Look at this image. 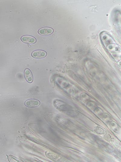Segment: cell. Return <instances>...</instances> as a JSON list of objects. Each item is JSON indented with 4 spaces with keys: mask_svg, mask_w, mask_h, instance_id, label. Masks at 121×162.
Segmentation results:
<instances>
[{
    "mask_svg": "<svg viewBox=\"0 0 121 162\" xmlns=\"http://www.w3.org/2000/svg\"><path fill=\"white\" fill-rule=\"evenodd\" d=\"M40 104V101L36 99H31L26 100L25 102V105L26 107L30 108L35 107Z\"/></svg>",
    "mask_w": 121,
    "mask_h": 162,
    "instance_id": "1",
    "label": "cell"
},
{
    "mask_svg": "<svg viewBox=\"0 0 121 162\" xmlns=\"http://www.w3.org/2000/svg\"><path fill=\"white\" fill-rule=\"evenodd\" d=\"M32 56L36 59H42L47 55V53L45 51L38 50L33 51L32 53Z\"/></svg>",
    "mask_w": 121,
    "mask_h": 162,
    "instance_id": "2",
    "label": "cell"
},
{
    "mask_svg": "<svg viewBox=\"0 0 121 162\" xmlns=\"http://www.w3.org/2000/svg\"><path fill=\"white\" fill-rule=\"evenodd\" d=\"M24 74L26 80L30 83H32L33 80V77L31 70L28 69H25Z\"/></svg>",
    "mask_w": 121,
    "mask_h": 162,
    "instance_id": "5",
    "label": "cell"
},
{
    "mask_svg": "<svg viewBox=\"0 0 121 162\" xmlns=\"http://www.w3.org/2000/svg\"><path fill=\"white\" fill-rule=\"evenodd\" d=\"M54 32L53 29L48 27L44 28L39 29L38 31V33L42 35H49L52 34Z\"/></svg>",
    "mask_w": 121,
    "mask_h": 162,
    "instance_id": "4",
    "label": "cell"
},
{
    "mask_svg": "<svg viewBox=\"0 0 121 162\" xmlns=\"http://www.w3.org/2000/svg\"><path fill=\"white\" fill-rule=\"evenodd\" d=\"M21 40L24 43L28 44H34L36 42V40L35 37L29 35L23 36L21 37Z\"/></svg>",
    "mask_w": 121,
    "mask_h": 162,
    "instance_id": "3",
    "label": "cell"
}]
</instances>
